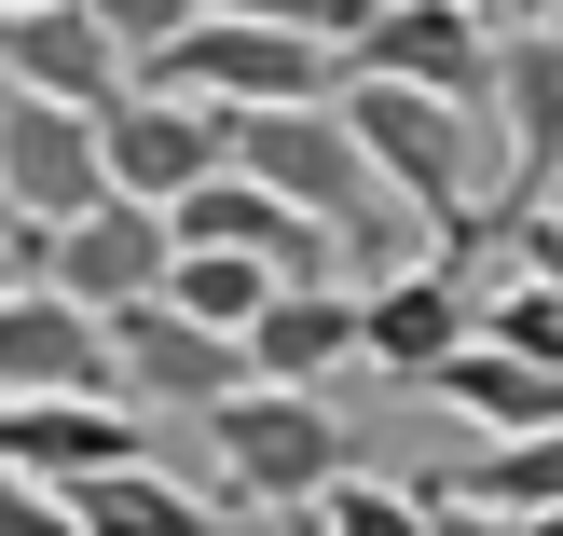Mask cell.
I'll list each match as a JSON object with an SVG mask.
<instances>
[{"label": "cell", "mask_w": 563, "mask_h": 536, "mask_svg": "<svg viewBox=\"0 0 563 536\" xmlns=\"http://www.w3.org/2000/svg\"><path fill=\"white\" fill-rule=\"evenodd\" d=\"M522 536H563V510H522Z\"/></svg>", "instance_id": "obj_24"}, {"label": "cell", "mask_w": 563, "mask_h": 536, "mask_svg": "<svg viewBox=\"0 0 563 536\" xmlns=\"http://www.w3.org/2000/svg\"><path fill=\"white\" fill-rule=\"evenodd\" d=\"M165 207H137V193H97V207H69L42 234V275L82 303V317H110V303H137V289H165Z\"/></svg>", "instance_id": "obj_10"}, {"label": "cell", "mask_w": 563, "mask_h": 536, "mask_svg": "<svg viewBox=\"0 0 563 536\" xmlns=\"http://www.w3.org/2000/svg\"><path fill=\"white\" fill-rule=\"evenodd\" d=\"M330 110H344V138L372 152L385 207H427V234L482 220V152H495V110H454V97H427V83H372V69H330Z\"/></svg>", "instance_id": "obj_1"}, {"label": "cell", "mask_w": 563, "mask_h": 536, "mask_svg": "<svg viewBox=\"0 0 563 536\" xmlns=\"http://www.w3.org/2000/svg\"><path fill=\"white\" fill-rule=\"evenodd\" d=\"M234 344H247L262 385H317V372L357 358V289H344V275H317V289H262V317H247Z\"/></svg>", "instance_id": "obj_14"}, {"label": "cell", "mask_w": 563, "mask_h": 536, "mask_svg": "<svg viewBox=\"0 0 563 536\" xmlns=\"http://www.w3.org/2000/svg\"><path fill=\"white\" fill-rule=\"evenodd\" d=\"M509 536H522V523H509Z\"/></svg>", "instance_id": "obj_30"}, {"label": "cell", "mask_w": 563, "mask_h": 536, "mask_svg": "<svg viewBox=\"0 0 563 536\" xmlns=\"http://www.w3.org/2000/svg\"><path fill=\"white\" fill-rule=\"evenodd\" d=\"M537 14H550V28H563V0H537Z\"/></svg>", "instance_id": "obj_27"}, {"label": "cell", "mask_w": 563, "mask_h": 536, "mask_svg": "<svg viewBox=\"0 0 563 536\" xmlns=\"http://www.w3.org/2000/svg\"><path fill=\"white\" fill-rule=\"evenodd\" d=\"M82 510V536H220V495H192V482H165L152 455H124V468H82V482H55Z\"/></svg>", "instance_id": "obj_16"}, {"label": "cell", "mask_w": 563, "mask_h": 536, "mask_svg": "<svg viewBox=\"0 0 563 536\" xmlns=\"http://www.w3.org/2000/svg\"><path fill=\"white\" fill-rule=\"evenodd\" d=\"M289 536H302V510H289Z\"/></svg>", "instance_id": "obj_29"}, {"label": "cell", "mask_w": 563, "mask_h": 536, "mask_svg": "<svg viewBox=\"0 0 563 536\" xmlns=\"http://www.w3.org/2000/svg\"><path fill=\"white\" fill-rule=\"evenodd\" d=\"M330 69H344L330 42H302V28H275V14H234V0H207L192 28H165V42L137 55V83H165V97H207V110L330 97Z\"/></svg>", "instance_id": "obj_2"}, {"label": "cell", "mask_w": 563, "mask_h": 536, "mask_svg": "<svg viewBox=\"0 0 563 536\" xmlns=\"http://www.w3.org/2000/svg\"><path fill=\"white\" fill-rule=\"evenodd\" d=\"M302 536H427V495H412V482H357V468H330V482L302 495Z\"/></svg>", "instance_id": "obj_19"}, {"label": "cell", "mask_w": 563, "mask_h": 536, "mask_svg": "<svg viewBox=\"0 0 563 536\" xmlns=\"http://www.w3.org/2000/svg\"><path fill=\"white\" fill-rule=\"evenodd\" d=\"M234 14H275V28H302V42H330V55H344L372 0H234Z\"/></svg>", "instance_id": "obj_21"}, {"label": "cell", "mask_w": 563, "mask_h": 536, "mask_svg": "<svg viewBox=\"0 0 563 536\" xmlns=\"http://www.w3.org/2000/svg\"><path fill=\"white\" fill-rule=\"evenodd\" d=\"M110 385H124L137 413H207L220 385H247V344L234 330H207V317H179L165 289H137V303H110Z\"/></svg>", "instance_id": "obj_6"}, {"label": "cell", "mask_w": 563, "mask_h": 536, "mask_svg": "<svg viewBox=\"0 0 563 536\" xmlns=\"http://www.w3.org/2000/svg\"><path fill=\"white\" fill-rule=\"evenodd\" d=\"M0 83L69 97V110H110L137 83V55L97 28V0H27V14H0Z\"/></svg>", "instance_id": "obj_11"}, {"label": "cell", "mask_w": 563, "mask_h": 536, "mask_svg": "<svg viewBox=\"0 0 563 536\" xmlns=\"http://www.w3.org/2000/svg\"><path fill=\"white\" fill-rule=\"evenodd\" d=\"M234 165L262 193H289L302 220H330V234H385V179H372V152L344 138V110L330 97H275V110H234Z\"/></svg>", "instance_id": "obj_4"}, {"label": "cell", "mask_w": 563, "mask_h": 536, "mask_svg": "<svg viewBox=\"0 0 563 536\" xmlns=\"http://www.w3.org/2000/svg\"><path fill=\"white\" fill-rule=\"evenodd\" d=\"M495 138H509V193L563 179V28L495 42Z\"/></svg>", "instance_id": "obj_15"}, {"label": "cell", "mask_w": 563, "mask_h": 536, "mask_svg": "<svg viewBox=\"0 0 563 536\" xmlns=\"http://www.w3.org/2000/svg\"><path fill=\"white\" fill-rule=\"evenodd\" d=\"M192 14H207V0H97V28H110L124 55H152L165 28H192Z\"/></svg>", "instance_id": "obj_22"}, {"label": "cell", "mask_w": 563, "mask_h": 536, "mask_svg": "<svg viewBox=\"0 0 563 536\" xmlns=\"http://www.w3.org/2000/svg\"><path fill=\"white\" fill-rule=\"evenodd\" d=\"M467 14H522V0H467Z\"/></svg>", "instance_id": "obj_25"}, {"label": "cell", "mask_w": 563, "mask_h": 536, "mask_svg": "<svg viewBox=\"0 0 563 536\" xmlns=\"http://www.w3.org/2000/svg\"><path fill=\"white\" fill-rule=\"evenodd\" d=\"M192 427H207V455H220V495H262V510H302V495L330 482V468L357 455L344 440V413L317 400V385H220L207 413H192Z\"/></svg>", "instance_id": "obj_3"}, {"label": "cell", "mask_w": 563, "mask_h": 536, "mask_svg": "<svg viewBox=\"0 0 563 536\" xmlns=\"http://www.w3.org/2000/svg\"><path fill=\"white\" fill-rule=\"evenodd\" d=\"M97 110L69 97H27V83H0V220H69L97 207Z\"/></svg>", "instance_id": "obj_9"}, {"label": "cell", "mask_w": 563, "mask_h": 536, "mask_svg": "<svg viewBox=\"0 0 563 536\" xmlns=\"http://www.w3.org/2000/svg\"><path fill=\"white\" fill-rule=\"evenodd\" d=\"M0 400H124L110 385V330L55 275H14L0 289Z\"/></svg>", "instance_id": "obj_8"}, {"label": "cell", "mask_w": 563, "mask_h": 536, "mask_svg": "<svg viewBox=\"0 0 563 536\" xmlns=\"http://www.w3.org/2000/svg\"><path fill=\"white\" fill-rule=\"evenodd\" d=\"M344 69L427 83V97H454V110H495V14H467V0H372L357 42H344Z\"/></svg>", "instance_id": "obj_7"}, {"label": "cell", "mask_w": 563, "mask_h": 536, "mask_svg": "<svg viewBox=\"0 0 563 536\" xmlns=\"http://www.w3.org/2000/svg\"><path fill=\"white\" fill-rule=\"evenodd\" d=\"M207 165H234V110L165 97V83H124V97L97 110V179L137 193V207H179Z\"/></svg>", "instance_id": "obj_5"}, {"label": "cell", "mask_w": 563, "mask_h": 536, "mask_svg": "<svg viewBox=\"0 0 563 536\" xmlns=\"http://www.w3.org/2000/svg\"><path fill=\"white\" fill-rule=\"evenodd\" d=\"M0 536H82V510L55 482H27V468H0Z\"/></svg>", "instance_id": "obj_20"}, {"label": "cell", "mask_w": 563, "mask_h": 536, "mask_svg": "<svg viewBox=\"0 0 563 536\" xmlns=\"http://www.w3.org/2000/svg\"><path fill=\"white\" fill-rule=\"evenodd\" d=\"M124 455H152L137 400H0V468H27V482H82Z\"/></svg>", "instance_id": "obj_13"}, {"label": "cell", "mask_w": 563, "mask_h": 536, "mask_svg": "<svg viewBox=\"0 0 563 536\" xmlns=\"http://www.w3.org/2000/svg\"><path fill=\"white\" fill-rule=\"evenodd\" d=\"M427 536H509V510H482V495L440 482V495H427Z\"/></svg>", "instance_id": "obj_23"}, {"label": "cell", "mask_w": 563, "mask_h": 536, "mask_svg": "<svg viewBox=\"0 0 563 536\" xmlns=\"http://www.w3.org/2000/svg\"><path fill=\"white\" fill-rule=\"evenodd\" d=\"M0 14H27V0H0Z\"/></svg>", "instance_id": "obj_28"}, {"label": "cell", "mask_w": 563, "mask_h": 536, "mask_svg": "<svg viewBox=\"0 0 563 536\" xmlns=\"http://www.w3.org/2000/svg\"><path fill=\"white\" fill-rule=\"evenodd\" d=\"M0 289H14V248H0Z\"/></svg>", "instance_id": "obj_26"}, {"label": "cell", "mask_w": 563, "mask_h": 536, "mask_svg": "<svg viewBox=\"0 0 563 536\" xmlns=\"http://www.w3.org/2000/svg\"><path fill=\"white\" fill-rule=\"evenodd\" d=\"M454 495H482V510H563V427H522V440H495V455H467L454 468Z\"/></svg>", "instance_id": "obj_18"}, {"label": "cell", "mask_w": 563, "mask_h": 536, "mask_svg": "<svg viewBox=\"0 0 563 536\" xmlns=\"http://www.w3.org/2000/svg\"><path fill=\"white\" fill-rule=\"evenodd\" d=\"M467 317H482V289L427 248V262H399L385 289H357V358H372V372H399V385H427L440 358L467 344Z\"/></svg>", "instance_id": "obj_12"}, {"label": "cell", "mask_w": 563, "mask_h": 536, "mask_svg": "<svg viewBox=\"0 0 563 536\" xmlns=\"http://www.w3.org/2000/svg\"><path fill=\"white\" fill-rule=\"evenodd\" d=\"M262 248H220V234H179L165 248V303H179V317H207V330H247L262 317Z\"/></svg>", "instance_id": "obj_17"}]
</instances>
